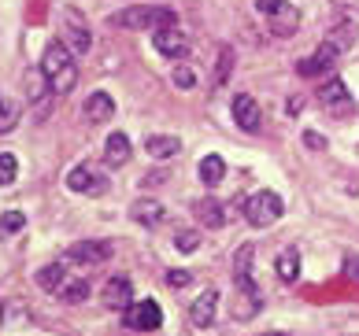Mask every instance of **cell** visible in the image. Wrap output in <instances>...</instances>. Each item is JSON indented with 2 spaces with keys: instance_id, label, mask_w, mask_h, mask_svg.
I'll list each match as a JSON object with an SVG mask.
<instances>
[{
  "instance_id": "cell-1",
  "label": "cell",
  "mask_w": 359,
  "mask_h": 336,
  "mask_svg": "<svg viewBox=\"0 0 359 336\" xmlns=\"http://www.w3.org/2000/svg\"><path fill=\"white\" fill-rule=\"evenodd\" d=\"M175 22H178L175 11L159 4H134L108 15V26H115V30H163V26H175Z\"/></svg>"
},
{
  "instance_id": "cell-2",
  "label": "cell",
  "mask_w": 359,
  "mask_h": 336,
  "mask_svg": "<svg viewBox=\"0 0 359 336\" xmlns=\"http://www.w3.org/2000/svg\"><path fill=\"white\" fill-rule=\"evenodd\" d=\"M41 71L48 74L52 92H71L78 85V63H74V48H67L63 41H48Z\"/></svg>"
},
{
  "instance_id": "cell-3",
  "label": "cell",
  "mask_w": 359,
  "mask_h": 336,
  "mask_svg": "<svg viewBox=\"0 0 359 336\" xmlns=\"http://www.w3.org/2000/svg\"><path fill=\"white\" fill-rule=\"evenodd\" d=\"M282 214H285V204H282V196L271 192V189H259L245 200V222L256 225V230H267V225H274L282 218Z\"/></svg>"
},
{
  "instance_id": "cell-4",
  "label": "cell",
  "mask_w": 359,
  "mask_h": 336,
  "mask_svg": "<svg viewBox=\"0 0 359 336\" xmlns=\"http://www.w3.org/2000/svg\"><path fill=\"white\" fill-rule=\"evenodd\" d=\"M123 314H126V329L134 332H156L163 326V311H159L156 300H134Z\"/></svg>"
},
{
  "instance_id": "cell-5",
  "label": "cell",
  "mask_w": 359,
  "mask_h": 336,
  "mask_svg": "<svg viewBox=\"0 0 359 336\" xmlns=\"http://www.w3.org/2000/svg\"><path fill=\"white\" fill-rule=\"evenodd\" d=\"M318 104H323V111H326V115H334V118L352 115V107H355L348 85H344L341 78H330V82L318 89Z\"/></svg>"
},
{
  "instance_id": "cell-6",
  "label": "cell",
  "mask_w": 359,
  "mask_h": 336,
  "mask_svg": "<svg viewBox=\"0 0 359 336\" xmlns=\"http://www.w3.org/2000/svg\"><path fill=\"white\" fill-rule=\"evenodd\" d=\"M67 189H71V192H82V196H104V192H108V178H104L97 167L78 163V167H71V174H67Z\"/></svg>"
},
{
  "instance_id": "cell-7",
  "label": "cell",
  "mask_w": 359,
  "mask_h": 336,
  "mask_svg": "<svg viewBox=\"0 0 359 336\" xmlns=\"http://www.w3.org/2000/svg\"><path fill=\"white\" fill-rule=\"evenodd\" d=\"M111 240H82V244H71L67 248V262H78V266H100L111 259Z\"/></svg>"
},
{
  "instance_id": "cell-8",
  "label": "cell",
  "mask_w": 359,
  "mask_h": 336,
  "mask_svg": "<svg viewBox=\"0 0 359 336\" xmlns=\"http://www.w3.org/2000/svg\"><path fill=\"white\" fill-rule=\"evenodd\" d=\"M152 45H156L159 56H167V59H185V56H189V41H185V34L175 30V26L152 30Z\"/></svg>"
},
{
  "instance_id": "cell-9",
  "label": "cell",
  "mask_w": 359,
  "mask_h": 336,
  "mask_svg": "<svg viewBox=\"0 0 359 336\" xmlns=\"http://www.w3.org/2000/svg\"><path fill=\"white\" fill-rule=\"evenodd\" d=\"M233 122L241 126L245 133H256L263 122V111H259V100L252 92H237L233 97Z\"/></svg>"
},
{
  "instance_id": "cell-10",
  "label": "cell",
  "mask_w": 359,
  "mask_h": 336,
  "mask_svg": "<svg viewBox=\"0 0 359 336\" xmlns=\"http://www.w3.org/2000/svg\"><path fill=\"white\" fill-rule=\"evenodd\" d=\"M82 115H86V122H93V126L111 122V115H115V100H111V92H89L86 104H82Z\"/></svg>"
},
{
  "instance_id": "cell-11",
  "label": "cell",
  "mask_w": 359,
  "mask_h": 336,
  "mask_svg": "<svg viewBox=\"0 0 359 336\" xmlns=\"http://www.w3.org/2000/svg\"><path fill=\"white\" fill-rule=\"evenodd\" d=\"M341 56V52L334 48V45H330V41H323V48H318L315 52V56H308V59H300V66H297V71L304 74V78H315V74H326L330 71V66H334V59Z\"/></svg>"
},
{
  "instance_id": "cell-12",
  "label": "cell",
  "mask_w": 359,
  "mask_h": 336,
  "mask_svg": "<svg viewBox=\"0 0 359 336\" xmlns=\"http://www.w3.org/2000/svg\"><path fill=\"white\" fill-rule=\"evenodd\" d=\"M215 307H219V292L215 288H204L201 300L189 307V321H193L196 329H208L211 321H215Z\"/></svg>"
},
{
  "instance_id": "cell-13",
  "label": "cell",
  "mask_w": 359,
  "mask_h": 336,
  "mask_svg": "<svg viewBox=\"0 0 359 336\" xmlns=\"http://www.w3.org/2000/svg\"><path fill=\"white\" fill-rule=\"evenodd\" d=\"M259 307H263L259 288H256V285H241V292H237V300H233V307H230V314H233L237 321H248L252 314H259Z\"/></svg>"
},
{
  "instance_id": "cell-14",
  "label": "cell",
  "mask_w": 359,
  "mask_h": 336,
  "mask_svg": "<svg viewBox=\"0 0 359 336\" xmlns=\"http://www.w3.org/2000/svg\"><path fill=\"white\" fill-rule=\"evenodd\" d=\"M63 26H67V34H71V48H74V56H86V52L93 48L89 26H86V22H78L74 11H63Z\"/></svg>"
},
{
  "instance_id": "cell-15",
  "label": "cell",
  "mask_w": 359,
  "mask_h": 336,
  "mask_svg": "<svg viewBox=\"0 0 359 336\" xmlns=\"http://www.w3.org/2000/svg\"><path fill=\"white\" fill-rule=\"evenodd\" d=\"M104 303L115 307V311H126L130 303H134V288H130L126 277H111L108 285H104Z\"/></svg>"
},
{
  "instance_id": "cell-16",
  "label": "cell",
  "mask_w": 359,
  "mask_h": 336,
  "mask_svg": "<svg viewBox=\"0 0 359 336\" xmlns=\"http://www.w3.org/2000/svg\"><path fill=\"white\" fill-rule=\"evenodd\" d=\"M271 34L274 37H289V34H297V26H300V11L292 8V4H282L278 11H271Z\"/></svg>"
},
{
  "instance_id": "cell-17",
  "label": "cell",
  "mask_w": 359,
  "mask_h": 336,
  "mask_svg": "<svg viewBox=\"0 0 359 336\" xmlns=\"http://www.w3.org/2000/svg\"><path fill=\"white\" fill-rule=\"evenodd\" d=\"M163 214H167V207L159 204V200H134V207H130V218L141 222V225H159Z\"/></svg>"
},
{
  "instance_id": "cell-18",
  "label": "cell",
  "mask_w": 359,
  "mask_h": 336,
  "mask_svg": "<svg viewBox=\"0 0 359 336\" xmlns=\"http://www.w3.org/2000/svg\"><path fill=\"white\" fill-rule=\"evenodd\" d=\"M104 163H108V167L130 163V137H126V133H111V137H108V144H104Z\"/></svg>"
},
{
  "instance_id": "cell-19",
  "label": "cell",
  "mask_w": 359,
  "mask_h": 336,
  "mask_svg": "<svg viewBox=\"0 0 359 336\" xmlns=\"http://www.w3.org/2000/svg\"><path fill=\"white\" fill-rule=\"evenodd\" d=\"M196 218H201L204 230H222L226 225V207L219 204V200H201V204H196Z\"/></svg>"
},
{
  "instance_id": "cell-20",
  "label": "cell",
  "mask_w": 359,
  "mask_h": 336,
  "mask_svg": "<svg viewBox=\"0 0 359 336\" xmlns=\"http://www.w3.org/2000/svg\"><path fill=\"white\" fill-rule=\"evenodd\" d=\"M196 178H201L208 189H215V185L226 178V163H222V155H204L201 159V167H196Z\"/></svg>"
},
{
  "instance_id": "cell-21",
  "label": "cell",
  "mask_w": 359,
  "mask_h": 336,
  "mask_svg": "<svg viewBox=\"0 0 359 336\" xmlns=\"http://www.w3.org/2000/svg\"><path fill=\"white\" fill-rule=\"evenodd\" d=\"M252 255H256V248H252V244H241V248H237V255H233L237 288H241V285H256V281H252Z\"/></svg>"
},
{
  "instance_id": "cell-22",
  "label": "cell",
  "mask_w": 359,
  "mask_h": 336,
  "mask_svg": "<svg viewBox=\"0 0 359 336\" xmlns=\"http://www.w3.org/2000/svg\"><path fill=\"white\" fill-rule=\"evenodd\" d=\"M144 152L152 159H175L182 152V141L178 137H149L144 141Z\"/></svg>"
},
{
  "instance_id": "cell-23",
  "label": "cell",
  "mask_w": 359,
  "mask_h": 336,
  "mask_svg": "<svg viewBox=\"0 0 359 336\" xmlns=\"http://www.w3.org/2000/svg\"><path fill=\"white\" fill-rule=\"evenodd\" d=\"M48 92H52V82H48L45 71H30V74H26V100H30V104H41Z\"/></svg>"
},
{
  "instance_id": "cell-24",
  "label": "cell",
  "mask_w": 359,
  "mask_h": 336,
  "mask_svg": "<svg viewBox=\"0 0 359 336\" xmlns=\"http://www.w3.org/2000/svg\"><path fill=\"white\" fill-rule=\"evenodd\" d=\"M274 270H278V277H282V281H297L300 277V251L297 248H285L282 255H278Z\"/></svg>"
},
{
  "instance_id": "cell-25",
  "label": "cell",
  "mask_w": 359,
  "mask_h": 336,
  "mask_svg": "<svg viewBox=\"0 0 359 336\" xmlns=\"http://www.w3.org/2000/svg\"><path fill=\"white\" fill-rule=\"evenodd\" d=\"M63 281H67V274H63L60 262H48V266H41V270H37V285H41L45 292H60Z\"/></svg>"
},
{
  "instance_id": "cell-26",
  "label": "cell",
  "mask_w": 359,
  "mask_h": 336,
  "mask_svg": "<svg viewBox=\"0 0 359 336\" xmlns=\"http://www.w3.org/2000/svg\"><path fill=\"white\" fill-rule=\"evenodd\" d=\"M330 45H334L337 52H348L352 45H355V22L348 19V22H337L334 30H330V37H326Z\"/></svg>"
},
{
  "instance_id": "cell-27",
  "label": "cell",
  "mask_w": 359,
  "mask_h": 336,
  "mask_svg": "<svg viewBox=\"0 0 359 336\" xmlns=\"http://www.w3.org/2000/svg\"><path fill=\"white\" fill-rule=\"evenodd\" d=\"M86 295H89L86 281H63V288H60V300H63V303H82Z\"/></svg>"
},
{
  "instance_id": "cell-28",
  "label": "cell",
  "mask_w": 359,
  "mask_h": 336,
  "mask_svg": "<svg viewBox=\"0 0 359 336\" xmlns=\"http://www.w3.org/2000/svg\"><path fill=\"white\" fill-rule=\"evenodd\" d=\"M15 174H19L15 155H11V152H0V189H8V185L15 181Z\"/></svg>"
},
{
  "instance_id": "cell-29",
  "label": "cell",
  "mask_w": 359,
  "mask_h": 336,
  "mask_svg": "<svg viewBox=\"0 0 359 336\" xmlns=\"http://www.w3.org/2000/svg\"><path fill=\"white\" fill-rule=\"evenodd\" d=\"M22 225H26L22 211H4V214H0V233H19Z\"/></svg>"
},
{
  "instance_id": "cell-30",
  "label": "cell",
  "mask_w": 359,
  "mask_h": 336,
  "mask_svg": "<svg viewBox=\"0 0 359 336\" xmlns=\"http://www.w3.org/2000/svg\"><path fill=\"white\" fill-rule=\"evenodd\" d=\"M233 74V52L219 48V71H215V85H226V78Z\"/></svg>"
},
{
  "instance_id": "cell-31",
  "label": "cell",
  "mask_w": 359,
  "mask_h": 336,
  "mask_svg": "<svg viewBox=\"0 0 359 336\" xmlns=\"http://www.w3.org/2000/svg\"><path fill=\"white\" fill-rule=\"evenodd\" d=\"M175 248H178V251H185V255H189V251H196V248H201V233H193V230H182V233H178V240H175Z\"/></svg>"
},
{
  "instance_id": "cell-32",
  "label": "cell",
  "mask_w": 359,
  "mask_h": 336,
  "mask_svg": "<svg viewBox=\"0 0 359 336\" xmlns=\"http://www.w3.org/2000/svg\"><path fill=\"white\" fill-rule=\"evenodd\" d=\"M175 85L178 89H193L196 85V74L189 71V66H178V71H175Z\"/></svg>"
},
{
  "instance_id": "cell-33",
  "label": "cell",
  "mask_w": 359,
  "mask_h": 336,
  "mask_svg": "<svg viewBox=\"0 0 359 336\" xmlns=\"http://www.w3.org/2000/svg\"><path fill=\"white\" fill-rule=\"evenodd\" d=\"M19 118V107H0V133H8Z\"/></svg>"
},
{
  "instance_id": "cell-34",
  "label": "cell",
  "mask_w": 359,
  "mask_h": 336,
  "mask_svg": "<svg viewBox=\"0 0 359 336\" xmlns=\"http://www.w3.org/2000/svg\"><path fill=\"white\" fill-rule=\"evenodd\" d=\"M189 281H193V277L185 274V270H170V274H167V285H170V288H185Z\"/></svg>"
},
{
  "instance_id": "cell-35",
  "label": "cell",
  "mask_w": 359,
  "mask_h": 336,
  "mask_svg": "<svg viewBox=\"0 0 359 336\" xmlns=\"http://www.w3.org/2000/svg\"><path fill=\"white\" fill-rule=\"evenodd\" d=\"M304 144L315 148V152H323V148H326V137H323V133H315V130H308V133H304Z\"/></svg>"
},
{
  "instance_id": "cell-36",
  "label": "cell",
  "mask_w": 359,
  "mask_h": 336,
  "mask_svg": "<svg viewBox=\"0 0 359 336\" xmlns=\"http://www.w3.org/2000/svg\"><path fill=\"white\" fill-rule=\"evenodd\" d=\"M344 270H348V274L359 281V259H344Z\"/></svg>"
},
{
  "instance_id": "cell-37",
  "label": "cell",
  "mask_w": 359,
  "mask_h": 336,
  "mask_svg": "<svg viewBox=\"0 0 359 336\" xmlns=\"http://www.w3.org/2000/svg\"><path fill=\"white\" fill-rule=\"evenodd\" d=\"M263 336H285V332H263Z\"/></svg>"
},
{
  "instance_id": "cell-38",
  "label": "cell",
  "mask_w": 359,
  "mask_h": 336,
  "mask_svg": "<svg viewBox=\"0 0 359 336\" xmlns=\"http://www.w3.org/2000/svg\"><path fill=\"white\" fill-rule=\"evenodd\" d=\"M0 107H4V104H0Z\"/></svg>"
}]
</instances>
